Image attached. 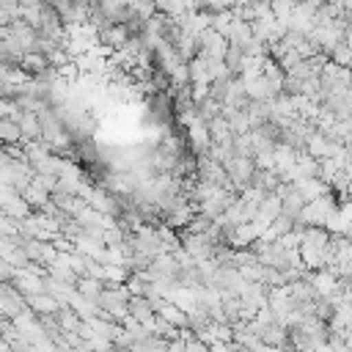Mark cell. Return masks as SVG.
<instances>
[{
	"label": "cell",
	"mask_w": 352,
	"mask_h": 352,
	"mask_svg": "<svg viewBox=\"0 0 352 352\" xmlns=\"http://www.w3.org/2000/svg\"><path fill=\"white\" fill-rule=\"evenodd\" d=\"M223 168H226L228 179H231V187H234V190H245V187L250 184L253 173H256V162H253V157H248V154H234V157H228V160L223 162Z\"/></svg>",
	"instance_id": "cell-2"
},
{
	"label": "cell",
	"mask_w": 352,
	"mask_h": 352,
	"mask_svg": "<svg viewBox=\"0 0 352 352\" xmlns=\"http://www.w3.org/2000/svg\"><path fill=\"white\" fill-rule=\"evenodd\" d=\"M292 184L297 187V192H300L305 201H314V198L330 192V184H327L324 179H319V176H302V179H294Z\"/></svg>",
	"instance_id": "cell-3"
},
{
	"label": "cell",
	"mask_w": 352,
	"mask_h": 352,
	"mask_svg": "<svg viewBox=\"0 0 352 352\" xmlns=\"http://www.w3.org/2000/svg\"><path fill=\"white\" fill-rule=\"evenodd\" d=\"M333 209H336V201H333V190H330V192H324L314 201H305V206L300 209V214L294 220L302 223V226H324V220Z\"/></svg>",
	"instance_id": "cell-1"
},
{
	"label": "cell",
	"mask_w": 352,
	"mask_h": 352,
	"mask_svg": "<svg viewBox=\"0 0 352 352\" xmlns=\"http://www.w3.org/2000/svg\"><path fill=\"white\" fill-rule=\"evenodd\" d=\"M330 60H336L338 66H352V47H349L346 41H341L338 47H333Z\"/></svg>",
	"instance_id": "cell-4"
}]
</instances>
